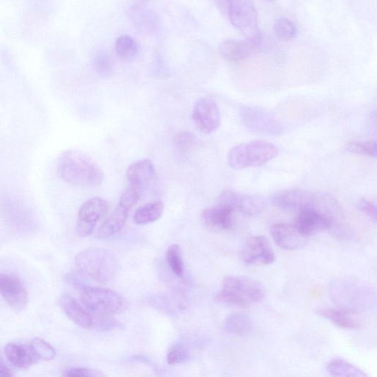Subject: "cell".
Returning <instances> with one entry per match:
<instances>
[{
    "label": "cell",
    "mask_w": 377,
    "mask_h": 377,
    "mask_svg": "<svg viewBox=\"0 0 377 377\" xmlns=\"http://www.w3.org/2000/svg\"><path fill=\"white\" fill-rule=\"evenodd\" d=\"M60 176L67 183L80 187H94L104 181L100 167L88 154L77 150L64 151L57 163Z\"/></svg>",
    "instance_id": "1"
},
{
    "label": "cell",
    "mask_w": 377,
    "mask_h": 377,
    "mask_svg": "<svg viewBox=\"0 0 377 377\" xmlns=\"http://www.w3.org/2000/svg\"><path fill=\"white\" fill-rule=\"evenodd\" d=\"M75 263L79 272L100 283L114 280L121 269L114 253L105 249L95 247L80 252L76 257Z\"/></svg>",
    "instance_id": "2"
},
{
    "label": "cell",
    "mask_w": 377,
    "mask_h": 377,
    "mask_svg": "<svg viewBox=\"0 0 377 377\" xmlns=\"http://www.w3.org/2000/svg\"><path fill=\"white\" fill-rule=\"evenodd\" d=\"M265 297L263 285L255 280L241 276L225 278L215 301L231 306L247 307L261 302Z\"/></svg>",
    "instance_id": "3"
},
{
    "label": "cell",
    "mask_w": 377,
    "mask_h": 377,
    "mask_svg": "<svg viewBox=\"0 0 377 377\" xmlns=\"http://www.w3.org/2000/svg\"><path fill=\"white\" fill-rule=\"evenodd\" d=\"M277 147L265 140H254L239 144L229 152V165L234 169L259 167L275 159Z\"/></svg>",
    "instance_id": "4"
},
{
    "label": "cell",
    "mask_w": 377,
    "mask_h": 377,
    "mask_svg": "<svg viewBox=\"0 0 377 377\" xmlns=\"http://www.w3.org/2000/svg\"><path fill=\"white\" fill-rule=\"evenodd\" d=\"M335 212L337 205L335 200L325 197L322 204L299 212L294 227L304 237L330 230L335 225Z\"/></svg>",
    "instance_id": "5"
},
{
    "label": "cell",
    "mask_w": 377,
    "mask_h": 377,
    "mask_svg": "<svg viewBox=\"0 0 377 377\" xmlns=\"http://www.w3.org/2000/svg\"><path fill=\"white\" fill-rule=\"evenodd\" d=\"M80 300L90 313L97 316L121 314L128 308V302L124 297L107 288H85L81 290Z\"/></svg>",
    "instance_id": "6"
},
{
    "label": "cell",
    "mask_w": 377,
    "mask_h": 377,
    "mask_svg": "<svg viewBox=\"0 0 377 377\" xmlns=\"http://www.w3.org/2000/svg\"><path fill=\"white\" fill-rule=\"evenodd\" d=\"M227 11L232 24L246 37V40L261 44V32L258 15L254 4L247 0L227 3Z\"/></svg>",
    "instance_id": "7"
},
{
    "label": "cell",
    "mask_w": 377,
    "mask_h": 377,
    "mask_svg": "<svg viewBox=\"0 0 377 377\" xmlns=\"http://www.w3.org/2000/svg\"><path fill=\"white\" fill-rule=\"evenodd\" d=\"M239 119L249 131L266 136H279L284 127L279 119L267 110L253 106H243L239 110Z\"/></svg>",
    "instance_id": "8"
},
{
    "label": "cell",
    "mask_w": 377,
    "mask_h": 377,
    "mask_svg": "<svg viewBox=\"0 0 377 377\" xmlns=\"http://www.w3.org/2000/svg\"><path fill=\"white\" fill-rule=\"evenodd\" d=\"M109 209V203L100 198H93L85 202L78 212L76 233L82 238L90 236L102 217Z\"/></svg>",
    "instance_id": "9"
},
{
    "label": "cell",
    "mask_w": 377,
    "mask_h": 377,
    "mask_svg": "<svg viewBox=\"0 0 377 377\" xmlns=\"http://www.w3.org/2000/svg\"><path fill=\"white\" fill-rule=\"evenodd\" d=\"M233 205L218 198L217 202L204 209L201 215L203 226L211 231L220 232L231 229L234 226Z\"/></svg>",
    "instance_id": "10"
},
{
    "label": "cell",
    "mask_w": 377,
    "mask_h": 377,
    "mask_svg": "<svg viewBox=\"0 0 377 377\" xmlns=\"http://www.w3.org/2000/svg\"><path fill=\"white\" fill-rule=\"evenodd\" d=\"M0 296L16 312L25 309L28 294L21 280L13 273H0Z\"/></svg>",
    "instance_id": "11"
},
{
    "label": "cell",
    "mask_w": 377,
    "mask_h": 377,
    "mask_svg": "<svg viewBox=\"0 0 377 377\" xmlns=\"http://www.w3.org/2000/svg\"><path fill=\"white\" fill-rule=\"evenodd\" d=\"M324 199L325 197L318 196L311 192L293 190L274 196L273 203L282 210L300 212L307 208L317 207L322 204Z\"/></svg>",
    "instance_id": "12"
},
{
    "label": "cell",
    "mask_w": 377,
    "mask_h": 377,
    "mask_svg": "<svg viewBox=\"0 0 377 377\" xmlns=\"http://www.w3.org/2000/svg\"><path fill=\"white\" fill-rule=\"evenodd\" d=\"M241 257L249 265L263 266L275 261V254L268 239L263 236L249 237L243 247Z\"/></svg>",
    "instance_id": "13"
},
{
    "label": "cell",
    "mask_w": 377,
    "mask_h": 377,
    "mask_svg": "<svg viewBox=\"0 0 377 377\" xmlns=\"http://www.w3.org/2000/svg\"><path fill=\"white\" fill-rule=\"evenodd\" d=\"M193 119L196 127L203 133L215 132L221 122L217 102L208 97L199 99L193 110Z\"/></svg>",
    "instance_id": "14"
},
{
    "label": "cell",
    "mask_w": 377,
    "mask_h": 377,
    "mask_svg": "<svg viewBox=\"0 0 377 377\" xmlns=\"http://www.w3.org/2000/svg\"><path fill=\"white\" fill-rule=\"evenodd\" d=\"M130 18L137 30L144 34L155 32L160 25L158 15L146 3L140 2L130 9Z\"/></svg>",
    "instance_id": "15"
},
{
    "label": "cell",
    "mask_w": 377,
    "mask_h": 377,
    "mask_svg": "<svg viewBox=\"0 0 377 377\" xmlns=\"http://www.w3.org/2000/svg\"><path fill=\"white\" fill-rule=\"evenodd\" d=\"M233 205L235 211L247 216L260 214L264 209V200L256 196L243 195L233 191L222 192L219 196Z\"/></svg>",
    "instance_id": "16"
},
{
    "label": "cell",
    "mask_w": 377,
    "mask_h": 377,
    "mask_svg": "<svg viewBox=\"0 0 377 377\" xmlns=\"http://www.w3.org/2000/svg\"><path fill=\"white\" fill-rule=\"evenodd\" d=\"M270 234L274 242L281 249L293 251L305 246L306 237L301 235L294 226L283 224L274 225L270 227Z\"/></svg>",
    "instance_id": "17"
},
{
    "label": "cell",
    "mask_w": 377,
    "mask_h": 377,
    "mask_svg": "<svg viewBox=\"0 0 377 377\" xmlns=\"http://www.w3.org/2000/svg\"><path fill=\"white\" fill-rule=\"evenodd\" d=\"M127 178L130 185L142 193L156 178V170L149 160H143L133 163L127 169Z\"/></svg>",
    "instance_id": "18"
},
{
    "label": "cell",
    "mask_w": 377,
    "mask_h": 377,
    "mask_svg": "<svg viewBox=\"0 0 377 377\" xmlns=\"http://www.w3.org/2000/svg\"><path fill=\"white\" fill-rule=\"evenodd\" d=\"M150 303L155 309L167 315L177 314L186 307V298L180 289L154 297Z\"/></svg>",
    "instance_id": "19"
},
{
    "label": "cell",
    "mask_w": 377,
    "mask_h": 377,
    "mask_svg": "<svg viewBox=\"0 0 377 377\" xmlns=\"http://www.w3.org/2000/svg\"><path fill=\"white\" fill-rule=\"evenodd\" d=\"M259 43L251 41L227 40L222 42L219 47L222 57L230 61H239L249 58L253 54Z\"/></svg>",
    "instance_id": "20"
},
{
    "label": "cell",
    "mask_w": 377,
    "mask_h": 377,
    "mask_svg": "<svg viewBox=\"0 0 377 377\" xmlns=\"http://www.w3.org/2000/svg\"><path fill=\"white\" fill-rule=\"evenodd\" d=\"M61 306L68 318L83 329L93 328V316L85 309L74 298L63 296Z\"/></svg>",
    "instance_id": "21"
},
{
    "label": "cell",
    "mask_w": 377,
    "mask_h": 377,
    "mask_svg": "<svg viewBox=\"0 0 377 377\" xmlns=\"http://www.w3.org/2000/svg\"><path fill=\"white\" fill-rule=\"evenodd\" d=\"M129 210L118 204L113 213L104 221L96 232L100 239L108 238L121 232L125 227Z\"/></svg>",
    "instance_id": "22"
},
{
    "label": "cell",
    "mask_w": 377,
    "mask_h": 377,
    "mask_svg": "<svg viewBox=\"0 0 377 377\" xmlns=\"http://www.w3.org/2000/svg\"><path fill=\"white\" fill-rule=\"evenodd\" d=\"M5 353L8 361L17 368L27 369L38 363L28 344L9 342L6 346Z\"/></svg>",
    "instance_id": "23"
},
{
    "label": "cell",
    "mask_w": 377,
    "mask_h": 377,
    "mask_svg": "<svg viewBox=\"0 0 377 377\" xmlns=\"http://www.w3.org/2000/svg\"><path fill=\"white\" fill-rule=\"evenodd\" d=\"M318 313L342 329L356 330L361 328L362 325L358 318L347 311L325 308V309L319 311Z\"/></svg>",
    "instance_id": "24"
},
{
    "label": "cell",
    "mask_w": 377,
    "mask_h": 377,
    "mask_svg": "<svg viewBox=\"0 0 377 377\" xmlns=\"http://www.w3.org/2000/svg\"><path fill=\"white\" fill-rule=\"evenodd\" d=\"M164 203L160 201L149 203L137 210L134 221L137 225H147L161 218L164 212Z\"/></svg>",
    "instance_id": "25"
},
{
    "label": "cell",
    "mask_w": 377,
    "mask_h": 377,
    "mask_svg": "<svg viewBox=\"0 0 377 377\" xmlns=\"http://www.w3.org/2000/svg\"><path fill=\"white\" fill-rule=\"evenodd\" d=\"M225 329L231 334L246 336L252 331L253 323L248 316L237 313L227 318L225 322Z\"/></svg>",
    "instance_id": "26"
},
{
    "label": "cell",
    "mask_w": 377,
    "mask_h": 377,
    "mask_svg": "<svg viewBox=\"0 0 377 377\" xmlns=\"http://www.w3.org/2000/svg\"><path fill=\"white\" fill-rule=\"evenodd\" d=\"M327 370L335 377H369L364 371L342 359H333Z\"/></svg>",
    "instance_id": "27"
},
{
    "label": "cell",
    "mask_w": 377,
    "mask_h": 377,
    "mask_svg": "<svg viewBox=\"0 0 377 377\" xmlns=\"http://www.w3.org/2000/svg\"><path fill=\"white\" fill-rule=\"evenodd\" d=\"M115 51L119 59L128 62L136 58L138 47L131 37L123 35L116 40Z\"/></svg>",
    "instance_id": "28"
},
{
    "label": "cell",
    "mask_w": 377,
    "mask_h": 377,
    "mask_svg": "<svg viewBox=\"0 0 377 377\" xmlns=\"http://www.w3.org/2000/svg\"><path fill=\"white\" fill-rule=\"evenodd\" d=\"M28 345L38 362L52 361L56 355L55 349L41 338H33Z\"/></svg>",
    "instance_id": "29"
},
{
    "label": "cell",
    "mask_w": 377,
    "mask_h": 377,
    "mask_svg": "<svg viewBox=\"0 0 377 377\" xmlns=\"http://www.w3.org/2000/svg\"><path fill=\"white\" fill-rule=\"evenodd\" d=\"M167 263L175 275L179 278L184 276V266L181 247L178 244L171 245L166 253Z\"/></svg>",
    "instance_id": "30"
},
{
    "label": "cell",
    "mask_w": 377,
    "mask_h": 377,
    "mask_svg": "<svg viewBox=\"0 0 377 377\" xmlns=\"http://www.w3.org/2000/svg\"><path fill=\"white\" fill-rule=\"evenodd\" d=\"M273 31L282 41L292 40L297 37L298 28L296 24L287 18H280L273 25Z\"/></svg>",
    "instance_id": "31"
},
{
    "label": "cell",
    "mask_w": 377,
    "mask_h": 377,
    "mask_svg": "<svg viewBox=\"0 0 377 377\" xmlns=\"http://www.w3.org/2000/svg\"><path fill=\"white\" fill-rule=\"evenodd\" d=\"M92 64L95 71L102 78H109L113 73V62L109 55L100 51L94 57Z\"/></svg>",
    "instance_id": "32"
},
{
    "label": "cell",
    "mask_w": 377,
    "mask_h": 377,
    "mask_svg": "<svg viewBox=\"0 0 377 377\" xmlns=\"http://www.w3.org/2000/svg\"><path fill=\"white\" fill-rule=\"evenodd\" d=\"M347 150L357 155L366 156L371 158L376 157V140L364 142H353L348 145Z\"/></svg>",
    "instance_id": "33"
},
{
    "label": "cell",
    "mask_w": 377,
    "mask_h": 377,
    "mask_svg": "<svg viewBox=\"0 0 377 377\" xmlns=\"http://www.w3.org/2000/svg\"><path fill=\"white\" fill-rule=\"evenodd\" d=\"M93 328H97L102 331H108L122 330L124 327L122 323L112 316H93Z\"/></svg>",
    "instance_id": "34"
},
{
    "label": "cell",
    "mask_w": 377,
    "mask_h": 377,
    "mask_svg": "<svg viewBox=\"0 0 377 377\" xmlns=\"http://www.w3.org/2000/svg\"><path fill=\"white\" fill-rule=\"evenodd\" d=\"M188 359V352L182 344H177L170 348L167 354V362L171 366L183 364Z\"/></svg>",
    "instance_id": "35"
},
{
    "label": "cell",
    "mask_w": 377,
    "mask_h": 377,
    "mask_svg": "<svg viewBox=\"0 0 377 377\" xmlns=\"http://www.w3.org/2000/svg\"><path fill=\"white\" fill-rule=\"evenodd\" d=\"M140 195L141 192L138 188L129 185L126 192L122 195L119 203L130 211L136 202L139 201Z\"/></svg>",
    "instance_id": "36"
},
{
    "label": "cell",
    "mask_w": 377,
    "mask_h": 377,
    "mask_svg": "<svg viewBox=\"0 0 377 377\" xmlns=\"http://www.w3.org/2000/svg\"><path fill=\"white\" fill-rule=\"evenodd\" d=\"M64 377H107L101 371L89 368H73L64 372Z\"/></svg>",
    "instance_id": "37"
},
{
    "label": "cell",
    "mask_w": 377,
    "mask_h": 377,
    "mask_svg": "<svg viewBox=\"0 0 377 377\" xmlns=\"http://www.w3.org/2000/svg\"><path fill=\"white\" fill-rule=\"evenodd\" d=\"M89 278L85 277L84 274L81 273L78 270L67 274L66 277V281L76 289L80 291L90 287L88 284Z\"/></svg>",
    "instance_id": "38"
},
{
    "label": "cell",
    "mask_w": 377,
    "mask_h": 377,
    "mask_svg": "<svg viewBox=\"0 0 377 377\" xmlns=\"http://www.w3.org/2000/svg\"><path fill=\"white\" fill-rule=\"evenodd\" d=\"M175 142L179 148H186L195 145L196 137L193 133L183 131L176 135Z\"/></svg>",
    "instance_id": "39"
},
{
    "label": "cell",
    "mask_w": 377,
    "mask_h": 377,
    "mask_svg": "<svg viewBox=\"0 0 377 377\" xmlns=\"http://www.w3.org/2000/svg\"><path fill=\"white\" fill-rule=\"evenodd\" d=\"M358 208L365 215L370 218L372 221H376V205L366 199L359 200L358 203Z\"/></svg>",
    "instance_id": "40"
},
{
    "label": "cell",
    "mask_w": 377,
    "mask_h": 377,
    "mask_svg": "<svg viewBox=\"0 0 377 377\" xmlns=\"http://www.w3.org/2000/svg\"><path fill=\"white\" fill-rule=\"evenodd\" d=\"M12 372L10 368L3 361V359L0 357V377H12Z\"/></svg>",
    "instance_id": "41"
}]
</instances>
